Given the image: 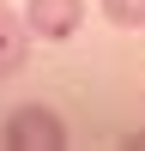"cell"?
<instances>
[{
  "label": "cell",
  "instance_id": "cell-1",
  "mask_svg": "<svg viewBox=\"0 0 145 151\" xmlns=\"http://www.w3.org/2000/svg\"><path fill=\"white\" fill-rule=\"evenodd\" d=\"M0 139H6L12 151H60L67 145V121H60L48 103H18L6 121H0Z\"/></svg>",
  "mask_w": 145,
  "mask_h": 151
},
{
  "label": "cell",
  "instance_id": "cell-2",
  "mask_svg": "<svg viewBox=\"0 0 145 151\" xmlns=\"http://www.w3.org/2000/svg\"><path fill=\"white\" fill-rule=\"evenodd\" d=\"M24 24L36 42H67L85 24V0H24Z\"/></svg>",
  "mask_w": 145,
  "mask_h": 151
},
{
  "label": "cell",
  "instance_id": "cell-3",
  "mask_svg": "<svg viewBox=\"0 0 145 151\" xmlns=\"http://www.w3.org/2000/svg\"><path fill=\"white\" fill-rule=\"evenodd\" d=\"M24 60H30V24L6 6V12H0V79L24 73Z\"/></svg>",
  "mask_w": 145,
  "mask_h": 151
},
{
  "label": "cell",
  "instance_id": "cell-4",
  "mask_svg": "<svg viewBox=\"0 0 145 151\" xmlns=\"http://www.w3.org/2000/svg\"><path fill=\"white\" fill-rule=\"evenodd\" d=\"M97 12L115 30H145V0H97Z\"/></svg>",
  "mask_w": 145,
  "mask_h": 151
},
{
  "label": "cell",
  "instance_id": "cell-5",
  "mask_svg": "<svg viewBox=\"0 0 145 151\" xmlns=\"http://www.w3.org/2000/svg\"><path fill=\"white\" fill-rule=\"evenodd\" d=\"M6 6H12V0H0V12H6Z\"/></svg>",
  "mask_w": 145,
  "mask_h": 151
}]
</instances>
